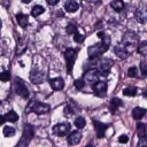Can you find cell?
I'll use <instances>...</instances> for the list:
<instances>
[{
    "label": "cell",
    "instance_id": "obj_9",
    "mask_svg": "<svg viewBox=\"0 0 147 147\" xmlns=\"http://www.w3.org/2000/svg\"><path fill=\"white\" fill-rule=\"evenodd\" d=\"M70 131V124L68 122L65 123H59L53 126V133L57 137H64Z\"/></svg>",
    "mask_w": 147,
    "mask_h": 147
},
{
    "label": "cell",
    "instance_id": "obj_18",
    "mask_svg": "<svg viewBox=\"0 0 147 147\" xmlns=\"http://www.w3.org/2000/svg\"><path fill=\"white\" fill-rule=\"evenodd\" d=\"M78 8H79V5L76 1H72V0L65 1V3H64V9L68 13H75V11L78 10Z\"/></svg>",
    "mask_w": 147,
    "mask_h": 147
},
{
    "label": "cell",
    "instance_id": "obj_27",
    "mask_svg": "<svg viewBox=\"0 0 147 147\" xmlns=\"http://www.w3.org/2000/svg\"><path fill=\"white\" fill-rule=\"evenodd\" d=\"M123 94L126 96H134L137 94V87L136 86H129L123 90Z\"/></svg>",
    "mask_w": 147,
    "mask_h": 147
},
{
    "label": "cell",
    "instance_id": "obj_20",
    "mask_svg": "<svg viewBox=\"0 0 147 147\" xmlns=\"http://www.w3.org/2000/svg\"><path fill=\"white\" fill-rule=\"evenodd\" d=\"M146 109L145 108H141V107H136V108H133V110H132V117L134 118V119H141L145 115H146Z\"/></svg>",
    "mask_w": 147,
    "mask_h": 147
},
{
    "label": "cell",
    "instance_id": "obj_10",
    "mask_svg": "<svg viewBox=\"0 0 147 147\" xmlns=\"http://www.w3.org/2000/svg\"><path fill=\"white\" fill-rule=\"evenodd\" d=\"M92 90H93L95 95L103 98L106 95V92H107V83L103 80H98L96 83H94L92 85Z\"/></svg>",
    "mask_w": 147,
    "mask_h": 147
},
{
    "label": "cell",
    "instance_id": "obj_24",
    "mask_svg": "<svg viewBox=\"0 0 147 147\" xmlns=\"http://www.w3.org/2000/svg\"><path fill=\"white\" fill-rule=\"evenodd\" d=\"M5 116V119L7 121V122H11V123H14V122H16L17 119H18V115L14 111V110H9L6 115H3Z\"/></svg>",
    "mask_w": 147,
    "mask_h": 147
},
{
    "label": "cell",
    "instance_id": "obj_14",
    "mask_svg": "<svg viewBox=\"0 0 147 147\" xmlns=\"http://www.w3.org/2000/svg\"><path fill=\"white\" fill-rule=\"evenodd\" d=\"M67 140H68V144H69L70 146H76V145H78V144L80 142V140H82V133H80L79 131H74V132H71V133L68 136Z\"/></svg>",
    "mask_w": 147,
    "mask_h": 147
},
{
    "label": "cell",
    "instance_id": "obj_33",
    "mask_svg": "<svg viewBox=\"0 0 147 147\" xmlns=\"http://www.w3.org/2000/svg\"><path fill=\"white\" fill-rule=\"evenodd\" d=\"M9 78H10V72L9 71H2V72H0V80L7 82V80H9Z\"/></svg>",
    "mask_w": 147,
    "mask_h": 147
},
{
    "label": "cell",
    "instance_id": "obj_15",
    "mask_svg": "<svg viewBox=\"0 0 147 147\" xmlns=\"http://www.w3.org/2000/svg\"><path fill=\"white\" fill-rule=\"evenodd\" d=\"M49 85L53 90L55 91H60L64 87V80L61 77H56V78H52L49 79Z\"/></svg>",
    "mask_w": 147,
    "mask_h": 147
},
{
    "label": "cell",
    "instance_id": "obj_16",
    "mask_svg": "<svg viewBox=\"0 0 147 147\" xmlns=\"http://www.w3.org/2000/svg\"><path fill=\"white\" fill-rule=\"evenodd\" d=\"M122 106H123V101H122L121 99H118V98H113V99L110 100V103H109V111H110L111 114H115L116 110H117L119 107H122Z\"/></svg>",
    "mask_w": 147,
    "mask_h": 147
},
{
    "label": "cell",
    "instance_id": "obj_1",
    "mask_svg": "<svg viewBox=\"0 0 147 147\" xmlns=\"http://www.w3.org/2000/svg\"><path fill=\"white\" fill-rule=\"evenodd\" d=\"M110 41H111L110 37L106 34L105 38H103L100 42L88 46V48H87V55H88V59H90V60H95V59L99 57L101 54H103L105 52H107L108 48H109Z\"/></svg>",
    "mask_w": 147,
    "mask_h": 147
},
{
    "label": "cell",
    "instance_id": "obj_13",
    "mask_svg": "<svg viewBox=\"0 0 147 147\" xmlns=\"http://www.w3.org/2000/svg\"><path fill=\"white\" fill-rule=\"evenodd\" d=\"M134 17L139 23H141V24L146 23L147 22V9L142 8V7L137 8L134 11Z\"/></svg>",
    "mask_w": 147,
    "mask_h": 147
},
{
    "label": "cell",
    "instance_id": "obj_12",
    "mask_svg": "<svg viewBox=\"0 0 147 147\" xmlns=\"http://www.w3.org/2000/svg\"><path fill=\"white\" fill-rule=\"evenodd\" d=\"M92 122L94 124L96 137L98 138H103L105 137V133H106V130L109 127V124H105V123H102L100 121H96V119H93Z\"/></svg>",
    "mask_w": 147,
    "mask_h": 147
},
{
    "label": "cell",
    "instance_id": "obj_22",
    "mask_svg": "<svg viewBox=\"0 0 147 147\" xmlns=\"http://www.w3.org/2000/svg\"><path fill=\"white\" fill-rule=\"evenodd\" d=\"M26 49V41L24 38H20L17 41V47H16V54L20 55Z\"/></svg>",
    "mask_w": 147,
    "mask_h": 147
},
{
    "label": "cell",
    "instance_id": "obj_11",
    "mask_svg": "<svg viewBox=\"0 0 147 147\" xmlns=\"http://www.w3.org/2000/svg\"><path fill=\"white\" fill-rule=\"evenodd\" d=\"M30 80L36 84V85H39V84H42L44 80H45V74L38 69H33L31 70L30 72Z\"/></svg>",
    "mask_w": 147,
    "mask_h": 147
},
{
    "label": "cell",
    "instance_id": "obj_32",
    "mask_svg": "<svg viewBox=\"0 0 147 147\" xmlns=\"http://www.w3.org/2000/svg\"><path fill=\"white\" fill-rule=\"evenodd\" d=\"M74 85H75V87H76L77 90H83V87H84L85 83H84L83 78H80V79H76V80H75V83H74Z\"/></svg>",
    "mask_w": 147,
    "mask_h": 147
},
{
    "label": "cell",
    "instance_id": "obj_34",
    "mask_svg": "<svg viewBox=\"0 0 147 147\" xmlns=\"http://www.w3.org/2000/svg\"><path fill=\"white\" fill-rule=\"evenodd\" d=\"M137 147H147V136L139 139V141L137 144Z\"/></svg>",
    "mask_w": 147,
    "mask_h": 147
},
{
    "label": "cell",
    "instance_id": "obj_30",
    "mask_svg": "<svg viewBox=\"0 0 147 147\" xmlns=\"http://www.w3.org/2000/svg\"><path fill=\"white\" fill-rule=\"evenodd\" d=\"M65 31H67L68 34H75V33L77 32L76 24H74V23H69V24L67 25V28H65Z\"/></svg>",
    "mask_w": 147,
    "mask_h": 147
},
{
    "label": "cell",
    "instance_id": "obj_25",
    "mask_svg": "<svg viewBox=\"0 0 147 147\" xmlns=\"http://www.w3.org/2000/svg\"><path fill=\"white\" fill-rule=\"evenodd\" d=\"M137 52H138L139 54L144 55V56L147 55V40H144V41H141L140 44H138V46H137Z\"/></svg>",
    "mask_w": 147,
    "mask_h": 147
},
{
    "label": "cell",
    "instance_id": "obj_37",
    "mask_svg": "<svg viewBox=\"0 0 147 147\" xmlns=\"http://www.w3.org/2000/svg\"><path fill=\"white\" fill-rule=\"evenodd\" d=\"M118 141H119L121 144H126V142L129 141V137L125 136V134H123V136H121V137L118 138Z\"/></svg>",
    "mask_w": 147,
    "mask_h": 147
},
{
    "label": "cell",
    "instance_id": "obj_41",
    "mask_svg": "<svg viewBox=\"0 0 147 147\" xmlns=\"http://www.w3.org/2000/svg\"><path fill=\"white\" fill-rule=\"evenodd\" d=\"M142 95H144L145 98H147V90H145V91L142 92Z\"/></svg>",
    "mask_w": 147,
    "mask_h": 147
},
{
    "label": "cell",
    "instance_id": "obj_39",
    "mask_svg": "<svg viewBox=\"0 0 147 147\" xmlns=\"http://www.w3.org/2000/svg\"><path fill=\"white\" fill-rule=\"evenodd\" d=\"M57 2H59V0H48V1H47V3L51 5V6H54V5H56Z\"/></svg>",
    "mask_w": 147,
    "mask_h": 147
},
{
    "label": "cell",
    "instance_id": "obj_31",
    "mask_svg": "<svg viewBox=\"0 0 147 147\" xmlns=\"http://www.w3.org/2000/svg\"><path fill=\"white\" fill-rule=\"evenodd\" d=\"M137 74H138L137 67H130V68L127 69V76H129V77H136Z\"/></svg>",
    "mask_w": 147,
    "mask_h": 147
},
{
    "label": "cell",
    "instance_id": "obj_38",
    "mask_svg": "<svg viewBox=\"0 0 147 147\" xmlns=\"http://www.w3.org/2000/svg\"><path fill=\"white\" fill-rule=\"evenodd\" d=\"M105 36H106V33H105L103 31H99V32H98V37H99L101 40L105 38Z\"/></svg>",
    "mask_w": 147,
    "mask_h": 147
},
{
    "label": "cell",
    "instance_id": "obj_26",
    "mask_svg": "<svg viewBox=\"0 0 147 147\" xmlns=\"http://www.w3.org/2000/svg\"><path fill=\"white\" fill-rule=\"evenodd\" d=\"M44 11H45V9H44L42 6H40V5H36V6L31 9V15H32L33 17H37V16L41 15Z\"/></svg>",
    "mask_w": 147,
    "mask_h": 147
},
{
    "label": "cell",
    "instance_id": "obj_4",
    "mask_svg": "<svg viewBox=\"0 0 147 147\" xmlns=\"http://www.w3.org/2000/svg\"><path fill=\"white\" fill-rule=\"evenodd\" d=\"M33 136H34V127L31 124H24L22 138H21V140L18 141V144L15 147H28L30 141L32 140Z\"/></svg>",
    "mask_w": 147,
    "mask_h": 147
},
{
    "label": "cell",
    "instance_id": "obj_44",
    "mask_svg": "<svg viewBox=\"0 0 147 147\" xmlns=\"http://www.w3.org/2000/svg\"><path fill=\"white\" fill-rule=\"evenodd\" d=\"M1 24H2V22H1V20H0V26H1Z\"/></svg>",
    "mask_w": 147,
    "mask_h": 147
},
{
    "label": "cell",
    "instance_id": "obj_5",
    "mask_svg": "<svg viewBox=\"0 0 147 147\" xmlns=\"http://www.w3.org/2000/svg\"><path fill=\"white\" fill-rule=\"evenodd\" d=\"M77 55H78V49L77 48H67L64 51L63 56H64V60H65V63H67L68 74H71L74 63L76 62V59H77Z\"/></svg>",
    "mask_w": 147,
    "mask_h": 147
},
{
    "label": "cell",
    "instance_id": "obj_6",
    "mask_svg": "<svg viewBox=\"0 0 147 147\" xmlns=\"http://www.w3.org/2000/svg\"><path fill=\"white\" fill-rule=\"evenodd\" d=\"M14 88H15L16 94H18L20 96H22L24 99H28V96H29L30 93H29V88L25 85V83H24L23 79H21L18 77H15L14 78Z\"/></svg>",
    "mask_w": 147,
    "mask_h": 147
},
{
    "label": "cell",
    "instance_id": "obj_40",
    "mask_svg": "<svg viewBox=\"0 0 147 147\" xmlns=\"http://www.w3.org/2000/svg\"><path fill=\"white\" fill-rule=\"evenodd\" d=\"M5 122H6V119H5V116H1V115H0V125H2Z\"/></svg>",
    "mask_w": 147,
    "mask_h": 147
},
{
    "label": "cell",
    "instance_id": "obj_35",
    "mask_svg": "<svg viewBox=\"0 0 147 147\" xmlns=\"http://www.w3.org/2000/svg\"><path fill=\"white\" fill-rule=\"evenodd\" d=\"M74 40H75L76 42H83V41H84V36L80 34V33H78V32H76V33L74 34Z\"/></svg>",
    "mask_w": 147,
    "mask_h": 147
},
{
    "label": "cell",
    "instance_id": "obj_3",
    "mask_svg": "<svg viewBox=\"0 0 147 147\" xmlns=\"http://www.w3.org/2000/svg\"><path fill=\"white\" fill-rule=\"evenodd\" d=\"M49 109H51V107H49L48 103H44V102H40V101L32 100V101H30L29 105L26 106V108H25V113L33 111V113L37 114V115H42V114L48 113Z\"/></svg>",
    "mask_w": 147,
    "mask_h": 147
},
{
    "label": "cell",
    "instance_id": "obj_2",
    "mask_svg": "<svg viewBox=\"0 0 147 147\" xmlns=\"http://www.w3.org/2000/svg\"><path fill=\"white\" fill-rule=\"evenodd\" d=\"M138 41H139V36L133 31H127L124 33L121 45L130 53L132 49H134L138 46Z\"/></svg>",
    "mask_w": 147,
    "mask_h": 147
},
{
    "label": "cell",
    "instance_id": "obj_7",
    "mask_svg": "<svg viewBox=\"0 0 147 147\" xmlns=\"http://www.w3.org/2000/svg\"><path fill=\"white\" fill-rule=\"evenodd\" d=\"M96 65H98V68H96L98 72H99L100 75L107 76V75L109 74L111 67H113V61L109 60V59H102V60H100V61L98 62Z\"/></svg>",
    "mask_w": 147,
    "mask_h": 147
},
{
    "label": "cell",
    "instance_id": "obj_23",
    "mask_svg": "<svg viewBox=\"0 0 147 147\" xmlns=\"http://www.w3.org/2000/svg\"><path fill=\"white\" fill-rule=\"evenodd\" d=\"M110 7L115 10V11H122L123 8H124V2L121 1V0H115V1H111L110 2Z\"/></svg>",
    "mask_w": 147,
    "mask_h": 147
},
{
    "label": "cell",
    "instance_id": "obj_36",
    "mask_svg": "<svg viewBox=\"0 0 147 147\" xmlns=\"http://www.w3.org/2000/svg\"><path fill=\"white\" fill-rule=\"evenodd\" d=\"M140 69H141L142 75H144L145 77H147V64H146L144 61H141V63H140Z\"/></svg>",
    "mask_w": 147,
    "mask_h": 147
},
{
    "label": "cell",
    "instance_id": "obj_28",
    "mask_svg": "<svg viewBox=\"0 0 147 147\" xmlns=\"http://www.w3.org/2000/svg\"><path fill=\"white\" fill-rule=\"evenodd\" d=\"M86 125V121L84 117H77L75 119V126L78 127V129H83L84 126Z\"/></svg>",
    "mask_w": 147,
    "mask_h": 147
},
{
    "label": "cell",
    "instance_id": "obj_42",
    "mask_svg": "<svg viewBox=\"0 0 147 147\" xmlns=\"http://www.w3.org/2000/svg\"><path fill=\"white\" fill-rule=\"evenodd\" d=\"M22 2H23V3H29L30 0H22Z\"/></svg>",
    "mask_w": 147,
    "mask_h": 147
},
{
    "label": "cell",
    "instance_id": "obj_29",
    "mask_svg": "<svg viewBox=\"0 0 147 147\" xmlns=\"http://www.w3.org/2000/svg\"><path fill=\"white\" fill-rule=\"evenodd\" d=\"M15 134V129L13 126H5L3 127V136L5 137H13Z\"/></svg>",
    "mask_w": 147,
    "mask_h": 147
},
{
    "label": "cell",
    "instance_id": "obj_43",
    "mask_svg": "<svg viewBox=\"0 0 147 147\" xmlns=\"http://www.w3.org/2000/svg\"><path fill=\"white\" fill-rule=\"evenodd\" d=\"M85 147H94V145H93V144H88V145H86Z\"/></svg>",
    "mask_w": 147,
    "mask_h": 147
},
{
    "label": "cell",
    "instance_id": "obj_45",
    "mask_svg": "<svg viewBox=\"0 0 147 147\" xmlns=\"http://www.w3.org/2000/svg\"><path fill=\"white\" fill-rule=\"evenodd\" d=\"M0 103H1V101H0Z\"/></svg>",
    "mask_w": 147,
    "mask_h": 147
},
{
    "label": "cell",
    "instance_id": "obj_21",
    "mask_svg": "<svg viewBox=\"0 0 147 147\" xmlns=\"http://www.w3.org/2000/svg\"><path fill=\"white\" fill-rule=\"evenodd\" d=\"M137 136H138L139 138H142V137L147 136V126H146L145 123L139 122V123L137 124Z\"/></svg>",
    "mask_w": 147,
    "mask_h": 147
},
{
    "label": "cell",
    "instance_id": "obj_8",
    "mask_svg": "<svg viewBox=\"0 0 147 147\" xmlns=\"http://www.w3.org/2000/svg\"><path fill=\"white\" fill-rule=\"evenodd\" d=\"M99 77H100V74L98 72L96 69H88V70L85 71L83 80H84V83L93 85L94 83H96L99 80Z\"/></svg>",
    "mask_w": 147,
    "mask_h": 147
},
{
    "label": "cell",
    "instance_id": "obj_19",
    "mask_svg": "<svg viewBox=\"0 0 147 147\" xmlns=\"http://www.w3.org/2000/svg\"><path fill=\"white\" fill-rule=\"evenodd\" d=\"M16 21H17V23H18L23 29H25V28L28 26V24H29V16L25 15V14L20 13V14L16 15Z\"/></svg>",
    "mask_w": 147,
    "mask_h": 147
},
{
    "label": "cell",
    "instance_id": "obj_17",
    "mask_svg": "<svg viewBox=\"0 0 147 147\" xmlns=\"http://www.w3.org/2000/svg\"><path fill=\"white\" fill-rule=\"evenodd\" d=\"M114 53H115V55H117V57H119V59H122V60H124V59H126L127 56H129V52L122 46V45H117V46H115V48H114Z\"/></svg>",
    "mask_w": 147,
    "mask_h": 147
}]
</instances>
